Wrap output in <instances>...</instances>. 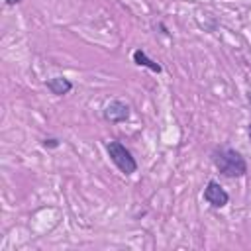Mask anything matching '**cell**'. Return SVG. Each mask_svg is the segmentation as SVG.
I'll return each instance as SVG.
<instances>
[{
  "mask_svg": "<svg viewBox=\"0 0 251 251\" xmlns=\"http://www.w3.org/2000/svg\"><path fill=\"white\" fill-rule=\"evenodd\" d=\"M18 2H22V0H6L8 6H14V4H18Z\"/></svg>",
  "mask_w": 251,
  "mask_h": 251,
  "instance_id": "8",
  "label": "cell"
},
{
  "mask_svg": "<svg viewBox=\"0 0 251 251\" xmlns=\"http://www.w3.org/2000/svg\"><path fill=\"white\" fill-rule=\"evenodd\" d=\"M131 57H133V63H135V65H139V67H147V69H149V71H153V73H161V71H163V67H161L157 61L149 59V57H147V53H145L143 49H135Z\"/></svg>",
  "mask_w": 251,
  "mask_h": 251,
  "instance_id": "6",
  "label": "cell"
},
{
  "mask_svg": "<svg viewBox=\"0 0 251 251\" xmlns=\"http://www.w3.org/2000/svg\"><path fill=\"white\" fill-rule=\"evenodd\" d=\"M59 145H61V141L57 137H45L43 139V147H51L53 149V147H59Z\"/></svg>",
  "mask_w": 251,
  "mask_h": 251,
  "instance_id": "7",
  "label": "cell"
},
{
  "mask_svg": "<svg viewBox=\"0 0 251 251\" xmlns=\"http://www.w3.org/2000/svg\"><path fill=\"white\" fill-rule=\"evenodd\" d=\"M249 139H251V126H249Z\"/></svg>",
  "mask_w": 251,
  "mask_h": 251,
  "instance_id": "9",
  "label": "cell"
},
{
  "mask_svg": "<svg viewBox=\"0 0 251 251\" xmlns=\"http://www.w3.org/2000/svg\"><path fill=\"white\" fill-rule=\"evenodd\" d=\"M102 116L110 124H122V122H126L129 118V106L126 102H122V100H112L110 104L104 106Z\"/></svg>",
  "mask_w": 251,
  "mask_h": 251,
  "instance_id": "4",
  "label": "cell"
},
{
  "mask_svg": "<svg viewBox=\"0 0 251 251\" xmlns=\"http://www.w3.org/2000/svg\"><path fill=\"white\" fill-rule=\"evenodd\" d=\"M204 200L212 208H224L229 202V194L226 192V188L218 180H208V184L204 188Z\"/></svg>",
  "mask_w": 251,
  "mask_h": 251,
  "instance_id": "3",
  "label": "cell"
},
{
  "mask_svg": "<svg viewBox=\"0 0 251 251\" xmlns=\"http://www.w3.org/2000/svg\"><path fill=\"white\" fill-rule=\"evenodd\" d=\"M106 151H108V155H110L112 163H114V165H116L124 175H133V173L137 171L135 157L131 155V151H129L124 143H120V141L112 139V141H108V143H106Z\"/></svg>",
  "mask_w": 251,
  "mask_h": 251,
  "instance_id": "2",
  "label": "cell"
},
{
  "mask_svg": "<svg viewBox=\"0 0 251 251\" xmlns=\"http://www.w3.org/2000/svg\"><path fill=\"white\" fill-rule=\"evenodd\" d=\"M45 86H47V90H49L51 94H55V96H65V94H69V92L73 90V82H71L69 78H65V76L47 78V80H45Z\"/></svg>",
  "mask_w": 251,
  "mask_h": 251,
  "instance_id": "5",
  "label": "cell"
},
{
  "mask_svg": "<svg viewBox=\"0 0 251 251\" xmlns=\"http://www.w3.org/2000/svg\"><path fill=\"white\" fill-rule=\"evenodd\" d=\"M212 161L216 169L227 178H239V176H245L247 173V161L237 149L220 147L212 153Z\"/></svg>",
  "mask_w": 251,
  "mask_h": 251,
  "instance_id": "1",
  "label": "cell"
}]
</instances>
